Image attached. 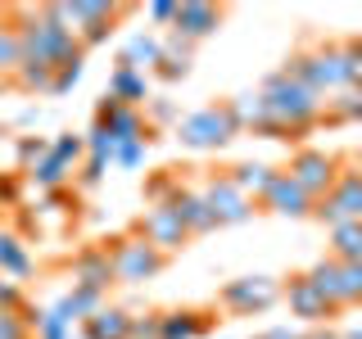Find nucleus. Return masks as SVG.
<instances>
[{"label":"nucleus","instance_id":"1","mask_svg":"<svg viewBox=\"0 0 362 339\" xmlns=\"http://www.w3.org/2000/svg\"><path fill=\"white\" fill-rule=\"evenodd\" d=\"M9 18L18 28V50L23 64H45L64 68L73 59H86V45L77 41V32H68L54 5H9Z\"/></svg>","mask_w":362,"mask_h":339},{"label":"nucleus","instance_id":"2","mask_svg":"<svg viewBox=\"0 0 362 339\" xmlns=\"http://www.w3.org/2000/svg\"><path fill=\"white\" fill-rule=\"evenodd\" d=\"M258 90H263V100H267V113L281 122V127H290L299 141L313 127H322V105H326V100L317 95V90H308V86H299L286 68L267 73L263 82H258Z\"/></svg>","mask_w":362,"mask_h":339},{"label":"nucleus","instance_id":"3","mask_svg":"<svg viewBox=\"0 0 362 339\" xmlns=\"http://www.w3.org/2000/svg\"><path fill=\"white\" fill-rule=\"evenodd\" d=\"M240 131V122L231 118V109H226V100H218V105H204L195 113H181L177 122V145L190 154H218L226 150V145L235 141Z\"/></svg>","mask_w":362,"mask_h":339},{"label":"nucleus","instance_id":"4","mask_svg":"<svg viewBox=\"0 0 362 339\" xmlns=\"http://www.w3.org/2000/svg\"><path fill=\"white\" fill-rule=\"evenodd\" d=\"M54 14L68 32H77V41L86 50L105 45L118 28V18L132 14V5H109V0H54Z\"/></svg>","mask_w":362,"mask_h":339},{"label":"nucleus","instance_id":"5","mask_svg":"<svg viewBox=\"0 0 362 339\" xmlns=\"http://www.w3.org/2000/svg\"><path fill=\"white\" fill-rule=\"evenodd\" d=\"M105 249L113 258V276H118V285H150L158 271L168 267V258L158 254L150 240H141L136 231L113 235V240H105Z\"/></svg>","mask_w":362,"mask_h":339},{"label":"nucleus","instance_id":"6","mask_svg":"<svg viewBox=\"0 0 362 339\" xmlns=\"http://www.w3.org/2000/svg\"><path fill=\"white\" fill-rule=\"evenodd\" d=\"M339 167H344V158H339V154H326V150H313V145H299V150L290 154L286 172L294 177V186H299L313 203H322V199L335 190Z\"/></svg>","mask_w":362,"mask_h":339},{"label":"nucleus","instance_id":"7","mask_svg":"<svg viewBox=\"0 0 362 339\" xmlns=\"http://www.w3.org/2000/svg\"><path fill=\"white\" fill-rule=\"evenodd\" d=\"M281 303V280L276 276H235L218 290V308L231 316H263Z\"/></svg>","mask_w":362,"mask_h":339},{"label":"nucleus","instance_id":"8","mask_svg":"<svg viewBox=\"0 0 362 339\" xmlns=\"http://www.w3.org/2000/svg\"><path fill=\"white\" fill-rule=\"evenodd\" d=\"M281 299H286V308H290V316H299L303 326H331L335 316H339V308L331 299H326L322 290L308 280V271H290L286 280H281Z\"/></svg>","mask_w":362,"mask_h":339},{"label":"nucleus","instance_id":"9","mask_svg":"<svg viewBox=\"0 0 362 339\" xmlns=\"http://www.w3.org/2000/svg\"><path fill=\"white\" fill-rule=\"evenodd\" d=\"M313 218L322 222L326 231H335V226H344V222H362V177L354 172L349 158H344V167H339L335 190L313 208Z\"/></svg>","mask_w":362,"mask_h":339},{"label":"nucleus","instance_id":"10","mask_svg":"<svg viewBox=\"0 0 362 339\" xmlns=\"http://www.w3.org/2000/svg\"><path fill=\"white\" fill-rule=\"evenodd\" d=\"M199 195L209 199L213 218H218V226H245L249 218H254V199L240 195V186H235L226 172H204L199 177Z\"/></svg>","mask_w":362,"mask_h":339},{"label":"nucleus","instance_id":"11","mask_svg":"<svg viewBox=\"0 0 362 339\" xmlns=\"http://www.w3.org/2000/svg\"><path fill=\"white\" fill-rule=\"evenodd\" d=\"M186 172H190V167H181V177H177V190L168 195V203H163V208H173L177 218H181V226L190 231V240H195V235H213V231H218V218H213L209 199L199 195V181H190Z\"/></svg>","mask_w":362,"mask_h":339},{"label":"nucleus","instance_id":"12","mask_svg":"<svg viewBox=\"0 0 362 339\" xmlns=\"http://www.w3.org/2000/svg\"><path fill=\"white\" fill-rule=\"evenodd\" d=\"M141 240H150L163 258H173V254H181V249L190 244V231L181 226V218L173 208H145L141 218H136V226H132Z\"/></svg>","mask_w":362,"mask_h":339},{"label":"nucleus","instance_id":"13","mask_svg":"<svg viewBox=\"0 0 362 339\" xmlns=\"http://www.w3.org/2000/svg\"><path fill=\"white\" fill-rule=\"evenodd\" d=\"M68 271H73V285H82V290H100V294H109L113 285H118V276H113V258H109V249H105V244H86V249H77L73 263H68Z\"/></svg>","mask_w":362,"mask_h":339},{"label":"nucleus","instance_id":"14","mask_svg":"<svg viewBox=\"0 0 362 339\" xmlns=\"http://www.w3.org/2000/svg\"><path fill=\"white\" fill-rule=\"evenodd\" d=\"M267 213H276V218H290V222H303V218H313V208L317 203L303 195L299 186H294V177L286 172V167H276V177H272V186H267V195L258 199Z\"/></svg>","mask_w":362,"mask_h":339},{"label":"nucleus","instance_id":"15","mask_svg":"<svg viewBox=\"0 0 362 339\" xmlns=\"http://www.w3.org/2000/svg\"><path fill=\"white\" fill-rule=\"evenodd\" d=\"M222 23H226V9L222 5H209V0H181V5H177V23L168 32H181L186 41L199 45V41H209Z\"/></svg>","mask_w":362,"mask_h":339},{"label":"nucleus","instance_id":"16","mask_svg":"<svg viewBox=\"0 0 362 339\" xmlns=\"http://www.w3.org/2000/svg\"><path fill=\"white\" fill-rule=\"evenodd\" d=\"M218 316L209 308H168L158 312V339H204L213 335Z\"/></svg>","mask_w":362,"mask_h":339},{"label":"nucleus","instance_id":"17","mask_svg":"<svg viewBox=\"0 0 362 339\" xmlns=\"http://www.w3.org/2000/svg\"><path fill=\"white\" fill-rule=\"evenodd\" d=\"M105 95H113L118 105H127V109H145L154 100V86H150V73H136V68L127 64H113V73H109V86H105Z\"/></svg>","mask_w":362,"mask_h":339},{"label":"nucleus","instance_id":"18","mask_svg":"<svg viewBox=\"0 0 362 339\" xmlns=\"http://www.w3.org/2000/svg\"><path fill=\"white\" fill-rule=\"evenodd\" d=\"M190 68H195V41H186L181 32H163V59L150 77L158 82H186Z\"/></svg>","mask_w":362,"mask_h":339},{"label":"nucleus","instance_id":"19","mask_svg":"<svg viewBox=\"0 0 362 339\" xmlns=\"http://www.w3.org/2000/svg\"><path fill=\"white\" fill-rule=\"evenodd\" d=\"M82 339H132V312L118 303H105L95 316L82 321Z\"/></svg>","mask_w":362,"mask_h":339},{"label":"nucleus","instance_id":"20","mask_svg":"<svg viewBox=\"0 0 362 339\" xmlns=\"http://www.w3.org/2000/svg\"><path fill=\"white\" fill-rule=\"evenodd\" d=\"M158 59H163V37H158V32H132L127 45H122V54H118V64L136 68V73H154Z\"/></svg>","mask_w":362,"mask_h":339},{"label":"nucleus","instance_id":"21","mask_svg":"<svg viewBox=\"0 0 362 339\" xmlns=\"http://www.w3.org/2000/svg\"><path fill=\"white\" fill-rule=\"evenodd\" d=\"M322 122L326 127H358L362 122V86H344V90H335V95H326Z\"/></svg>","mask_w":362,"mask_h":339},{"label":"nucleus","instance_id":"22","mask_svg":"<svg viewBox=\"0 0 362 339\" xmlns=\"http://www.w3.org/2000/svg\"><path fill=\"white\" fill-rule=\"evenodd\" d=\"M100 127L113 136V145H127V141H150L154 145V136H158V131H150V122H145V109H127V105L113 113V118H105Z\"/></svg>","mask_w":362,"mask_h":339},{"label":"nucleus","instance_id":"23","mask_svg":"<svg viewBox=\"0 0 362 339\" xmlns=\"http://www.w3.org/2000/svg\"><path fill=\"white\" fill-rule=\"evenodd\" d=\"M32 271H37V263H32V254H28V244H23V235L0 231V276L28 280Z\"/></svg>","mask_w":362,"mask_h":339},{"label":"nucleus","instance_id":"24","mask_svg":"<svg viewBox=\"0 0 362 339\" xmlns=\"http://www.w3.org/2000/svg\"><path fill=\"white\" fill-rule=\"evenodd\" d=\"M226 177L240 186V195H249V199H263L267 195V186H272V177H276V167L272 163H258V158H245V163H235V167H226Z\"/></svg>","mask_w":362,"mask_h":339},{"label":"nucleus","instance_id":"25","mask_svg":"<svg viewBox=\"0 0 362 339\" xmlns=\"http://www.w3.org/2000/svg\"><path fill=\"white\" fill-rule=\"evenodd\" d=\"M226 109H231V118L240 122L245 136H254V131L267 122V100H263V90H258V86H254V90H240V95H231V100H226Z\"/></svg>","mask_w":362,"mask_h":339},{"label":"nucleus","instance_id":"26","mask_svg":"<svg viewBox=\"0 0 362 339\" xmlns=\"http://www.w3.org/2000/svg\"><path fill=\"white\" fill-rule=\"evenodd\" d=\"M105 299H109V294H100V290H82V285H73L68 294H59V299H54V308H59L73 326H82L86 316H95L100 308H105Z\"/></svg>","mask_w":362,"mask_h":339},{"label":"nucleus","instance_id":"27","mask_svg":"<svg viewBox=\"0 0 362 339\" xmlns=\"http://www.w3.org/2000/svg\"><path fill=\"white\" fill-rule=\"evenodd\" d=\"M308 280H313V285L335 303L339 312H344V280H339V263H335L331 254H322V258H317V263L308 267Z\"/></svg>","mask_w":362,"mask_h":339},{"label":"nucleus","instance_id":"28","mask_svg":"<svg viewBox=\"0 0 362 339\" xmlns=\"http://www.w3.org/2000/svg\"><path fill=\"white\" fill-rule=\"evenodd\" d=\"M326 235H331L326 254H331L335 263H362V222H344V226H335V231H326Z\"/></svg>","mask_w":362,"mask_h":339},{"label":"nucleus","instance_id":"29","mask_svg":"<svg viewBox=\"0 0 362 339\" xmlns=\"http://www.w3.org/2000/svg\"><path fill=\"white\" fill-rule=\"evenodd\" d=\"M23 64V50H18V28L14 18H9V5L0 9V82H9V77L18 73Z\"/></svg>","mask_w":362,"mask_h":339},{"label":"nucleus","instance_id":"30","mask_svg":"<svg viewBox=\"0 0 362 339\" xmlns=\"http://www.w3.org/2000/svg\"><path fill=\"white\" fill-rule=\"evenodd\" d=\"M9 86L23 90V95H50L54 68H45V64H18V73L9 77Z\"/></svg>","mask_w":362,"mask_h":339},{"label":"nucleus","instance_id":"31","mask_svg":"<svg viewBox=\"0 0 362 339\" xmlns=\"http://www.w3.org/2000/svg\"><path fill=\"white\" fill-rule=\"evenodd\" d=\"M50 154L59 158L64 167H73V172H77V167L86 163V141H82V131H54V136H50Z\"/></svg>","mask_w":362,"mask_h":339},{"label":"nucleus","instance_id":"32","mask_svg":"<svg viewBox=\"0 0 362 339\" xmlns=\"http://www.w3.org/2000/svg\"><path fill=\"white\" fill-rule=\"evenodd\" d=\"M32 339H73V321L50 303V308L37 312V321H32Z\"/></svg>","mask_w":362,"mask_h":339},{"label":"nucleus","instance_id":"33","mask_svg":"<svg viewBox=\"0 0 362 339\" xmlns=\"http://www.w3.org/2000/svg\"><path fill=\"white\" fill-rule=\"evenodd\" d=\"M50 154V136H18V172H32Z\"/></svg>","mask_w":362,"mask_h":339},{"label":"nucleus","instance_id":"34","mask_svg":"<svg viewBox=\"0 0 362 339\" xmlns=\"http://www.w3.org/2000/svg\"><path fill=\"white\" fill-rule=\"evenodd\" d=\"M145 158H150V141H127L113 150V167L118 172H136V167H145Z\"/></svg>","mask_w":362,"mask_h":339},{"label":"nucleus","instance_id":"35","mask_svg":"<svg viewBox=\"0 0 362 339\" xmlns=\"http://www.w3.org/2000/svg\"><path fill=\"white\" fill-rule=\"evenodd\" d=\"M82 141H86V158H105V163H113V150H118V145H113V136L100 127V122H90V127L82 131Z\"/></svg>","mask_w":362,"mask_h":339},{"label":"nucleus","instance_id":"36","mask_svg":"<svg viewBox=\"0 0 362 339\" xmlns=\"http://www.w3.org/2000/svg\"><path fill=\"white\" fill-rule=\"evenodd\" d=\"M145 122H150V131H158V127H177L181 122V109L173 105V100H150V105H145Z\"/></svg>","mask_w":362,"mask_h":339},{"label":"nucleus","instance_id":"37","mask_svg":"<svg viewBox=\"0 0 362 339\" xmlns=\"http://www.w3.org/2000/svg\"><path fill=\"white\" fill-rule=\"evenodd\" d=\"M32 321L37 312H0V339H32Z\"/></svg>","mask_w":362,"mask_h":339},{"label":"nucleus","instance_id":"38","mask_svg":"<svg viewBox=\"0 0 362 339\" xmlns=\"http://www.w3.org/2000/svg\"><path fill=\"white\" fill-rule=\"evenodd\" d=\"M109 167H113V163H105V158H86V163L73 172V186L82 190V195H90V190H95L100 181H105V172H109Z\"/></svg>","mask_w":362,"mask_h":339},{"label":"nucleus","instance_id":"39","mask_svg":"<svg viewBox=\"0 0 362 339\" xmlns=\"http://www.w3.org/2000/svg\"><path fill=\"white\" fill-rule=\"evenodd\" d=\"M344 280V308H362V263H339Z\"/></svg>","mask_w":362,"mask_h":339},{"label":"nucleus","instance_id":"40","mask_svg":"<svg viewBox=\"0 0 362 339\" xmlns=\"http://www.w3.org/2000/svg\"><path fill=\"white\" fill-rule=\"evenodd\" d=\"M82 73H86V59H73V64L54 68V86H50V95H68V90L82 82Z\"/></svg>","mask_w":362,"mask_h":339},{"label":"nucleus","instance_id":"41","mask_svg":"<svg viewBox=\"0 0 362 339\" xmlns=\"http://www.w3.org/2000/svg\"><path fill=\"white\" fill-rule=\"evenodd\" d=\"M0 312H28V294L9 276H0Z\"/></svg>","mask_w":362,"mask_h":339},{"label":"nucleus","instance_id":"42","mask_svg":"<svg viewBox=\"0 0 362 339\" xmlns=\"http://www.w3.org/2000/svg\"><path fill=\"white\" fill-rule=\"evenodd\" d=\"M0 203L5 208H23V177L0 172Z\"/></svg>","mask_w":362,"mask_h":339},{"label":"nucleus","instance_id":"43","mask_svg":"<svg viewBox=\"0 0 362 339\" xmlns=\"http://www.w3.org/2000/svg\"><path fill=\"white\" fill-rule=\"evenodd\" d=\"M0 172L23 177L18 172V136H0Z\"/></svg>","mask_w":362,"mask_h":339},{"label":"nucleus","instance_id":"44","mask_svg":"<svg viewBox=\"0 0 362 339\" xmlns=\"http://www.w3.org/2000/svg\"><path fill=\"white\" fill-rule=\"evenodd\" d=\"M177 5H181V0H154L145 14H150L154 28H173V23H177Z\"/></svg>","mask_w":362,"mask_h":339},{"label":"nucleus","instance_id":"45","mask_svg":"<svg viewBox=\"0 0 362 339\" xmlns=\"http://www.w3.org/2000/svg\"><path fill=\"white\" fill-rule=\"evenodd\" d=\"M132 339H158V312H132Z\"/></svg>","mask_w":362,"mask_h":339},{"label":"nucleus","instance_id":"46","mask_svg":"<svg viewBox=\"0 0 362 339\" xmlns=\"http://www.w3.org/2000/svg\"><path fill=\"white\" fill-rule=\"evenodd\" d=\"M349 54V73H354V86H362V37H339Z\"/></svg>","mask_w":362,"mask_h":339},{"label":"nucleus","instance_id":"47","mask_svg":"<svg viewBox=\"0 0 362 339\" xmlns=\"http://www.w3.org/2000/svg\"><path fill=\"white\" fill-rule=\"evenodd\" d=\"M254 339H303V331H294V326H267V331L254 335Z\"/></svg>","mask_w":362,"mask_h":339},{"label":"nucleus","instance_id":"48","mask_svg":"<svg viewBox=\"0 0 362 339\" xmlns=\"http://www.w3.org/2000/svg\"><path fill=\"white\" fill-rule=\"evenodd\" d=\"M303 339H344V331H335V326H313V331H303Z\"/></svg>","mask_w":362,"mask_h":339},{"label":"nucleus","instance_id":"49","mask_svg":"<svg viewBox=\"0 0 362 339\" xmlns=\"http://www.w3.org/2000/svg\"><path fill=\"white\" fill-rule=\"evenodd\" d=\"M37 122H41V109L37 105H28V109L18 113V127H37Z\"/></svg>","mask_w":362,"mask_h":339},{"label":"nucleus","instance_id":"50","mask_svg":"<svg viewBox=\"0 0 362 339\" xmlns=\"http://www.w3.org/2000/svg\"><path fill=\"white\" fill-rule=\"evenodd\" d=\"M349 163H354V172L362 177V145H358V150H354V154H349Z\"/></svg>","mask_w":362,"mask_h":339},{"label":"nucleus","instance_id":"51","mask_svg":"<svg viewBox=\"0 0 362 339\" xmlns=\"http://www.w3.org/2000/svg\"><path fill=\"white\" fill-rule=\"evenodd\" d=\"M344 339H362V331H344Z\"/></svg>","mask_w":362,"mask_h":339}]
</instances>
